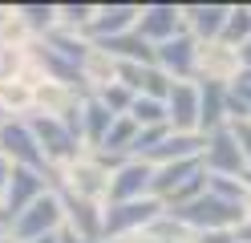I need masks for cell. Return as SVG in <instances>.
Segmentation results:
<instances>
[{
  "label": "cell",
  "mask_w": 251,
  "mask_h": 243,
  "mask_svg": "<svg viewBox=\"0 0 251 243\" xmlns=\"http://www.w3.org/2000/svg\"><path fill=\"white\" fill-rule=\"evenodd\" d=\"M166 215L178 219L191 235H202V231H235V227L247 219L243 207L223 203V199H215V194H199V199L182 203V207H170Z\"/></svg>",
  "instance_id": "obj_1"
},
{
  "label": "cell",
  "mask_w": 251,
  "mask_h": 243,
  "mask_svg": "<svg viewBox=\"0 0 251 243\" xmlns=\"http://www.w3.org/2000/svg\"><path fill=\"white\" fill-rule=\"evenodd\" d=\"M53 190H65L73 199H85L93 207H105L109 203V170H101L93 154H77L73 162H65L57 174H53Z\"/></svg>",
  "instance_id": "obj_2"
},
{
  "label": "cell",
  "mask_w": 251,
  "mask_h": 243,
  "mask_svg": "<svg viewBox=\"0 0 251 243\" xmlns=\"http://www.w3.org/2000/svg\"><path fill=\"white\" fill-rule=\"evenodd\" d=\"M166 207L158 199H134V203H109L101 211V243H118L126 235L146 231L150 223H158Z\"/></svg>",
  "instance_id": "obj_3"
},
{
  "label": "cell",
  "mask_w": 251,
  "mask_h": 243,
  "mask_svg": "<svg viewBox=\"0 0 251 243\" xmlns=\"http://www.w3.org/2000/svg\"><path fill=\"white\" fill-rule=\"evenodd\" d=\"M25 122H28V130H33V138H37V146H41L45 162H49L53 170H61V166H65V162H73L77 154H85L81 138H77L65 122L45 118V113H28Z\"/></svg>",
  "instance_id": "obj_4"
},
{
  "label": "cell",
  "mask_w": 251,
  "mask_h": 243,
  "mask_svg": "<svg viewBox=\"0 0 251 243\" xmlns=\"http://www.w3.org/2000/svg\"><path fill=\"white\" fill-rule=\"evenodd\" d=\"M0 158H8L12 166H25V170H37V174H57L49 162H45L41 146L33 138V130H28L25 118H8L4 126H0Z\"/></svg>",
  "instance_id": "obj_5"
},
{
  "label": "cell",
  "mask_w": 251,
  "mask_h": 243,
  "mask_svg": "<svg viewBox=\"0 0 251 243\" xmlns=\"http://www.w3.org/2000/svg\"><path fill=\"white\" fill-rule=\"evenodd\" d=\"M61 227H65L61 203H57V194H53V190H45L33 207H25L21 215H17V223H12V231H8V235L17 239V243H33V239H41V235H57Z\"/></svg>",
  "instance_id": "obj_6"
},
{
  "label": "cell",
  "mask_w": 251,
  "mask_h": 243,
  "mask_svg": "<svg viewBox=\"0 0 251 243\" xmlns=\"http://www.w3.org/2000/svg\"><path fill=\"white\" fill-rule=\"evenodd\" d=\"M45 190H53V178L49 174H37V170H25V166H12V178L4 187V211H0V223L4 231H12V223L25 207H33Z\"/></svg>",
  "instance_id": "obj_7"
},
{
  "label": "cell",
  "mask_w": 251,
  "mask_h": 243,
  "mask_svg": "<svg viewBox=\"0 0 251 243\" xmlns=\"http://www.w3.org/2000/svg\"><path fill=\"white\" fill-rule=\"evenodd\" d=\"M239 49H231L223 41H207L199 45V57H195V81L199 85H231L239 77Z\"/></svg>",
  "instance_id": "obj_8"
},
{
  "label": "cell",
  "mask_w": 251,
  "mask_h": 243,
  "mask_svg": "<svg viewBox=\"0 0 251 243\" xmlns=\"http://www.w3.org/2000/svg\"><path fill=\"white\" fill-rule=\"evenodd\" d=\"M134 32L146 45H162L170 37H178V32H182V4H166V0H150V4H142Z\"/></svg>",
  "instance_id": "obj_9"
},
{
  "label": "cell",
  "mask_w": 251,
  "mask_h": 243,
  "mask_svg": "<svg viewBox=\"0 0 251 243\" xmlns=\"http://www.w3.org/2000/svg\"><path fill=\"white\" fill-rule=\"evenodd\" d=\"M195 57H199V41L186 37V32L154 45V65H158L170 81H195Z\"/></svg>",
  "instance_id": "obj_10"
},
{
  "label": "cell",
  "mask_w": 251,
  "mask_h": 243,
  "mask_svg": "<svg viewBox=\"0 0 251 243\" xmlns=\"http://www.w3.org/2000/svg\"><path fill=\"white\" fill-rule=\"evenodd\" d=\"M150 183H154V166L146 158H126L109 178V203H134V199H150ZM105 203V207H109Z\"/></svg>",
  "instance_id": "obj_11"
},
{
  "label": "cell",
  "mask_w": 251,
  "mask_h": 243,
  "mask_svg": "<svg viewBox=\"0 0 251 243\" xmlns=\"http://www.w3.org/2000/svg\"><path fill=\"white\" fill-rule=\"evenodd\" d=\"M53 194L61 203V215H65V227H61V231L77 235L81 243H101V211L105 207H93L85 199H73V194H65V190H53Z\"/></svg>",
  "instance_id": "obj_12"
},
{
  "label": "cell",
  "mask_w": 251,
  "mask_h": 243,
  "mask_svg": "<svg viewBox=\"0 0 251 243\" xmlns=\"http://www.w3.org/2000/svg\"><path fill=\"white\" fill-rule=\"evenodd\" d=\"M202 170L207 174H223V178H243V154H239V146H235L231 138V130H215V134H207V146H202Z\"/></svg>",
  "instance_id": "obj_13"
},
{
  "label": "cell",
  "mask_w": 251,
  "mask_h": 243,
  "mask_svg": "<svg viewBox=\"0 0 251 243\" xmlns=\"http://www.w3.org/2000/svg\"><path fill=\"white\" fill-rule=\"evenodd\" d=\"M138 12H142V4H118V0L114 4H93L85 41H109V37H122V32H134Z\"/></svg>",
  "instance_id": "obj_14"
},
{
  "label": "cell",
  "mask_w": 251,
  "mask_h": 243,
  "mask_svg": "<svg viewBox=\"0 0 251 243\" xmlns=\"http://www.w3.org/2000/svg\"><path fill=\"white\" fill-rule=\"evenodd\" d=\"M166 126L170 134H199V85L175 81L166 97Z\"/></svg>",
  "instance_id": "obj_15"
},
{
  "label": "cell",
  "mask_w": 251,
  "mask_h": 243,
  "mask_svg": "<svg viewBox=\"0 0 251 243\" xmlns=\"http://www.w3.org/2000/svg\"><path fill=\"white\" fill-rule=\"evenodd\" d=\"M227 8L231 4H182V32L195 37L199 45L219 41L223 21H227Z\"/></svg>",
  "instance_id": "obj_16"
},
{
  "label": "cell",
  "mask_w": 251,
  "mask_h": 243,
  "mask_svg": "<svg viewBox=\"0 0 251 243\" xmlns=\"http://www.w3.org/2000/svg\"><path fill=\"white\" fill-rule=\"evenodd\" d=\"M223 126H227V85H199V134L207 138Z\"/></svg>",
  "instance_id": "obj_17"
},
{
  "label": "cell",
  "mask_w": 251,
  "mask_h": 243,
  "mask_svg": "<svg viewBox=\"0 0 251 243\" xmlns=\"http://www.w3.org/2000/svg\"><path fill=\"white\" fill-rule=\"evenodd\" d=\"M202 146H207V138H202V134H166L162 146H158V150H154L146 162H150V166H166V162L202 158Z\"/></svg>",
  "instance_id": "obj_18"
},
{
  "label": "cell",
  "mask_w": 251,
  "mask_h": 243,
  "mask_svg": "<svg viewBox=\"0 0 251 243\" xmlns=\"http://www.w3.org/2000/svg\"><path fill=\"white\" fill-rule=\"evenodd\" d=\"M77 73H81V81H85L89 93H98V89H105V85H114V81H118V61L109 57V53H101L98 45H89V53L81 57Z\"/></svg>",
  "instance_id": "obj_19"
},
{
  "label": "cell",
  "mask_w": 251,
  "mask_h": 243,
  "mask_svg": "<svg viewBox=\"0 0 251 243\" xmlns=\"http://www.w3.org/2000/svg\"><path fill=\"white\" fill-rule=\"evenodd\" d=\"M109 126H114V113H109L98 97H85L81 102V146L85 150H98L101 138L109 134Z\"/></svg>",
  "instance_id": "obj_20"
},
{
  "label": "cell",
  "mask_w": 251,
  "mask_h": 243,
  "mask_svg": "<svg viewBox=\"0 0 251 243\" xmlns=\"http://www.w3.org/2000/svg\"><path fill=\"white\" fill-rule=\"evenodd\" d=\"M33 41H37V32L21 21L17 8H12V4L0 8V49H28Z\"/></svg>",
  "instance_id": "obj_21"
},
{
  "label": "cell",
  "mask_w": 251,
  "mask_h": 243,
  "mask_svg": "<svg viewBox=\"0 0 251 243\" xmlns=\"http://www.w3.org/2000/svg\"><path fill=\"white\" fill-rule=\"evenodd\" d=\"M0 113L4 118H28L33 113V85L25 81H0Z\"/></svg>",
  "instance_id": "obj_22"
},
{
  "label": "cell",
  "mask_w": 251,
  "mask_h": 243,
  "mask_svg": "<svg viewBox=\"0 0 251 243\" xmlns=\"http://www.w3.org/2000/svg\"><path fill=\"white\" fill-rule=\"evenodd\" d=\"M41 41L49 45L57 57H65V61L73 65V69H77V65H81V57L89 53V41H85V37H77V32H65V28H53V32H45Z\"/></svg>",
  "instance_id": "obj_23"
},
{
  "label": "cell",
  "mask_w": 251,
  "mask_h": 243,
  "mask_svg": "<svg viewBox=\"0 0 251 243\" xmlns=\"http://www.w3.org/2000/svg\"><path fill=\"white\" fill-rule=\"evenodd\" d=\"M219 41L239 49L251 41V4H231L227 8V21H223V32H219Z\"/></svg>",
  "instance_id": "obj_24"
},
{
  "label": "cell",
  "mask_w": 251,
  "mask_h": 243,
  "mask_svg": "<svg viewBox=\"0 0 251 243\" xmlns=\"http://www.w3.org/2000/svg\"><path fill=\"white\" fill-rule=\"evenodd\" d=\"M134 138H138V126L126 118H114V126H109V134L101 138V146L98 150H105V154H118V158H130V150H134Z\"/></svg>",
  "instance_id": "obj_25"
},
{
  "label": "cell",
  "mask_w": 251,
  "mask_h": 243,
  "mask_svg": "<svg viewBox=\"0 0 251 243\" xmlns=\"http://www.w3.org/2000/svg\"><path fill=\"white\" fill-rule=\"evenodd\" d=\"M138 130H154V126H166V102H154V97H134L130 113H126Z\"/></svg>",
  "instance_id": "obj_26"
},
{
  "label": "cell",
  "mask_w": 251,
  "mask_h": 243,
  "mask_svg": "<svg viewBox=\"0 0 251 243\" xmlns=\"http://www.w3.org/2000/svg\"><path fill=\"white\" fill-rule=\"evenodd\" d=\"M21 12V21L37 32V37H45V32L57 28V4H12Z\"/></svg>",
  "instance_id": "obj_27"
},
{
  "label": "cell",
  "mask_w": 251,
  "mask_h": 243,
  "mask_svg": "<svg viewBox=\"0 0 251 243\" xmlns=\"http://www.w3.org/2000/svg\"><path fill=\"white\" fill-rule=\"evenodd\" d=\"M207 194H215V199H223V203H235V207H243V199H247V187H243V178L207 174Z\"/></svg>",
  "instance_id": "obj_28"
},
{
  "label": "cell",
  "mask_w": 251,
  "mask_h": 243,
  "mask_svg": "<svg viewBox=\"0 0 251 243\" xmlns=\"http://www.w3.org/2000/svg\"><path fill=\"white\" fill-rule=\"evenodd\" d=\"M89 16H93V4H57V28H65V32H77V37H85Z\"/></svg>",
  "instance_id": "obj_29"
},
{
  "label": "cell",
  "mask_w": 251,
  "mask_h": 243,
  "mask_svg": "<svg viewBox=\"0 0 251 243\" xmlns=\"http://www.w3.org/2000/svg\"><path fill=\"white\" fill-rule=\"evenodd\" d=\"M89 97H98V102L114 113V118H122V113H130V106H134V93L122 85V81H114V85H105V89H98V93H89Z\"/></svg>",
  "instance_id": "obj_30"
},
{
  "label": "cell",
  "mask_w": 251,
  "mask_h": 243,
  "mask_svg": "<svg viewBox=\"0 0 251 243\" xmlns=\"http://www.w3.org/2000/svg\"><path fill=\"white\" fill-rule=\"evenodd\" d=\"M227 130H231V138H235V146L243 154V166L251 170V122H231Z\"/></svg>",
  "instance_id": "obj_31"
},
{
  "label": "cell",
  "mask_w": 251,
  "mask_h": 243,
  "mask_svg": "<svg viewBox=\"0 0 251 243\" xmlns=\"http://www.w3.org/2000/svg\"><path fill=\"white\" fill-rule=\"evenodd\" d=\"M195 243H239V239H235V231H202L195 235Z\"/></svg>",
  "instance_id": "obj_32"
},
{
  "label": "cell",
  "mask_w": 251,
  "mask_h": 243,
  "mask_svg": "<svg viewBox=\"0 0 251 243\" xmlns=\"http://www.w3.org/2000/svg\"><path fill=\"white\" fill-rule=\"evenodd\" d=\"M8 178H12V162H8V158H0V194H4Z\"/></svg>",
  "instance_id": "obj_33"
},
{
  "label": "cell",
  "mask_w": 251,
  "mask_h": 243,
  "mask_svg": "<svg viewBox=\"0 0 251 243\" xmlns=\"http://www.w3.org/2000/svg\"><path fill=\"white\" fill-rule=\"evenodd\" d=\"M118 243H162V239H154L150 231H138V235H126V239H118Z\"/></svg>",
  "instance_id": "obj_34"
},
{
  "label": "cell",
  "mask_w": 251,
  "mask_h": 243,
  "mask_svg": "<svg viewBox=\"0 0 251 243\" xmlns=\"http://www.w3.org/2000/svg\"><path fill=\"white\" fill-rule=\"evenodd\" d=\"M235 239H239V243H251V219H243L239 227H235Z\"/></svg>",
  "instance_id": "obj_35"
},
{
  "label": "cell",
  "mask_w": 251,
  "mask_h": 243,
  "mask_svg": "<svg viewBox=\"0 0 251 243\" xmlns=\"http://www.w3.org/2000/svg\"><path fill=\"white\" fill-rule=\"evenodd\" d=\"M239 65H243V69H251V41L239 45Z\"/></svg>",
  "instance_id": "obj_36"
},
{
  "label": "cell",
  "mask_w": 251,
  "mask_h": 243,
  "mask_svg": "<svg viewBox=\"0 0 251 243\" xmlns=\"http://www.w3.org/2000/svg\"><path fill=\"white\" fill-rule=\"evenodd\" d=\"M33 243H61V231H57V235H41V239H33Z\"/></svg>",
  "instance_id": "obj_37"
},
{
  "label": "cell",
  "mask_w": 251,
  "mask_h": 243,
  "mask_svg": "<svg viewBox=\"0 0 251 243\" xmlns=\"http://www.w3.org/2000/svg\"><path fill=\"white\" fill-rule=\"evenodd\" d=\"M243 215L251 219V187H247V199H243Z\"/></svg>",
  "instance_id": "obj_38"
},
{
  "label": "cell",
  "mask_w": 251,
  "mask_h": 243,
  "mask_svg": "<svg viewBox=\"0 0 251 243\" xmlns=\"http://www.w3.org/2000/svg\"><path fill=\"white\" fill-rule=\"evenodd\" d=\"M61 243H81L77 235H69V231H61Z\"/></svg>",
  "instance_id": "obj_39"
},
{
  "label": "cell",
  "mask_w": 251,
  "mask_h": 243,
  "mask_svg": "<svg viewBox=\"0 0 251 243\" xmlns=\"http://www.w3.org/2000/svg\"><path fill=\"white\" fill-rule=\"evenodd\" d=\"M0 243H17V239H12V235H0Z\"/></svg>",
  "instance_id": "obj_40"
},
{
  "label": "cell",
  "mask_w": 251,
  "mask_h": 243,
  "mask_svg": "<svg viewBox=\"0 0 251 243\" xmlns=\"http://www.w3.org/2000/svg\"><path fill=\"white\" fill-rule=\"evenodd\" d=\"M4 122H8V118H4V113H0V126H4Z\"/></svg>",
  "instance_id": "obj_41"
},
{
  "label": "cell",
  "mask_w": 251,
  "mask_h": 243,
  "mask_svg": "<svg viewBox=\"0 0 251 243\" xmlns=\"http://www.w3.org/2000/svg\"><path fill=\"white\" fill-rule=\"evenodd\" d=\"M0 235H8V231H4V223H0Z\"/></svg>",
  "instance_id": "obj_42"
},
{
  "label": "cell",
  "mask_w": 251,
  "mask_h": 243,
  "mask_svg": "<svg viewBox=\"0 0 251 243\" xmlns=\"http://www.w3.org/2000/svg\"><path fill=\"white\" fill-rule=\"evenodd\" d=\"M0 8H4V4H0Z\"/></svg>",
  "instance_id": "obj_43"
}]
</instances>
